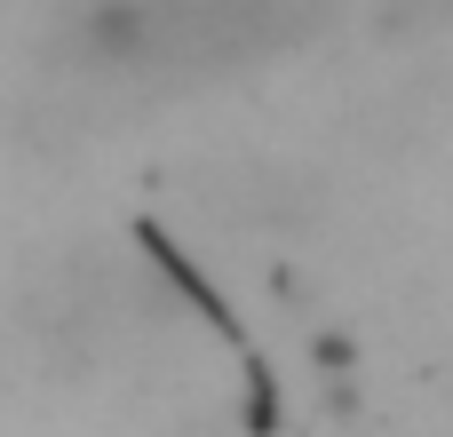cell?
Returning a JSON list of instances; mask_svg holds the SVG:
<instances>
[{
	"mask_svg": "<svg viewBox=\"0 0 453 437\" xmlns=\"http://www.w3.org/2000/svg\"><path fill=\"white\" fill-rule=\"evenodd\" d=\"M72 48L88 64H143L159 48V0H88L72 16Z\"/></svg>",
	"mask_w": 453,
	"mask_h": 437,
	"instance_id": "6da1fadb",
	"label": "cell"
}]
</instances>
